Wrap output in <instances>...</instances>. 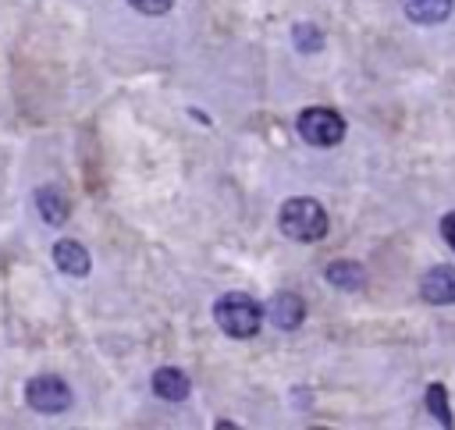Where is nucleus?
Returning a JSON list of instances; mask_svg holds the SVG:
<instances>
[{
	"mask_svg": "<svg viewBox=\"0 0 455 430\" xmlns=\"http://www.w3.org/2000/svg\"><path fill=\"white\" fill-rule=\"evenodd\" d=\"M213 320L228 338H252L263 323V306L245 291H228L213 302Z\"/></svg>",
	"mask_w": 455,
	"mask_h": 430,
	"instance_id": "1",
	"label": "nucleus"
},
{
	"mask_svg": "<svg viewBox=\"0 0 455 430\" xmlns=\"http://www.w3.org/2000/svg\"><path fill=\"white\" fill-rule=\"evenodd\" d=\"M277 220H281V231L288 238H295V242H320L327 235V210L309 195L288 199L281 206Z\"/></svg>",
	"mask_w": 455,
	"mask_h": 430,
	"instance_id": "2",
	"label": "nucleus"
},
{
	"mask_svg": "<svg viewBox=\"0 0 455 430\" xmlns=\"http://www.w3.org/2000/svg\"><path fill=\"white\" fill-rule=\"evenodd\" d=\"M299 135L309 146H338L345 139V121L331 107H309L299 114Z\"/></svg>",
	"mask_w": 455,
	"mask_h": 430,
	"instance_id": "3",
	"label": "nucleus"
},
{
	"mask_svg": "<svg viewBox=\"0 0 455 430\" xmlns=\"http://www.w3.org/2000/svg\"><path fill=\"white\" fill-rule=\"evenodd\" d=\"M25 398L36 412H64L71 405V391L60 377H32L25 384Z\"/></svg>",
	"mask_w": 455,
	"mask_h": 430,
	"instance_id": "4",
	"label": "nucleus"
},
{
	"mask_svg": "<svg viewBox=\"0 0 455 430\" xmlns=\"http://www.w3.org/2000/svg\"><path fill=\"white\" fill-rule=\"evenodd\" d=\"M419 295L434 306H448L455 302V267L441 263V267H430L427 277L419 281Z\"/></svg>",
	"mask_w": 455,
	"mask_h": 430,
	"instance_id": "5",
	"label": "nucleus"
},
{
	"mask_svg": "<svg viewBox=\"0 0 455 430\" xmlns=\"http://www.w3.org/2000/svg\"><path fill=\"white\" fill-rule=\"evenodd\" d=\"M267 316H270L274 327L295 330V327L302 323V316H306V306H302V299H299L295 291H277V295L270 299V306H267Z\"/></svg>",
	"mask_w": 455,
	"mask_h": 430,
	"instance_id": "6",
	"label": "nucleus"
},
{
	"mask_svg": "<svg viewBox=\"0 0 455 430\" xmlns=\"http://www.w3.org/2000/svg\"><path fill=\"white\" fill-rule=\"evenodd\" d=\"M53 263H57V270H64L68 277H85L89 267H92L85 245L75 242V238H60V242L53 245Z\"/></svg>",
	"mask_w": 455,
	"mask_h": 430,
	"instance_id": "7",
	"label": "nucleus"
},
{
	"mask_svg": "<svg viewBox=\"0 0 455 430\" xmlns=\"http://www.w3.org/2000/svg\"><path fill=\"white\" fill-rule=\"evenodd\" d=\"M153 391H156V398H164V402H181V398L192 391V384H188V377H185L178 366H160V370L153 373Z\"/></svg>",
	"mask_w": 455,
	"mask_h": 430,
	"instance_id": "8",
	"label": "nucleus"
},
{
	"mask_svg": "<svg viewBox=\"0 0 455 430\" xmlns=\"http://www.w3.org/2000/svg\"><path fill=\"white\" fill-rule=\"evenodd\" d=\"M451 7H455V0H402L405 18L416 25H437L451 14Z\"/></svg>",
	"mask_w": 455,
	"mask_h": 430,
	"instance_id": "9",
	"label": "nucleus"
},
{
	"mask_svg": "<svg viewBox=\"0 0 455 430\" xmlns=\"http://www.w3.org/2000/svg\"><path fill=\"white\" fill-rule=\"evenodd\" d=\"M36 210H39V217L46 220V224H64L68 220V199L53 188V185H43L39 192H36Z\"/></svg>",
	"mask_w": 455,
	"mask_h": 430,
	"instance_id": "10",
	"label": "nucleus"
},
{
	"mask_svg": "<svg viewBox=\"0 0 455 430\" xmlns=\"http://www.w3.org/2000/svg\"><path fill=\"white\" fill-rule=\"evenodd\" d=\"M327 281H331L334 288H341V291H359V288L366 284V270H363L359 263L341 259V263H331V267H327Z\"/></svg>",
	"mask_w": 455,
	"mask_h": 430,
	"instance_id": "11",
	"label": "nucleus"
},
{
	"mask_svg": "<svg viewBox=\"0 0 455 430\" xmlns=\"http://www.w3.org/2000/svg\"><path fill=\"white\" fill-rule=\"evenodd\" d=\"M427 409H430V416H434L441 426H451V423H455V419H451V409H448V394H444L441 384H430V387H427Z\"/></svg>",
	"mask_w": 455,
	"mask_h": 430,
	"instance_id": "12",
	"label": "nucleus"
},
{
	"mask_svg": "<svg viewBox=\"0 0 455 430\" xmlns=\"http://www.w3.org/2000/svg\"><path fill=\"white\" fill-rule=\"evenodd\" d=\"M295 46L299 50H306V53H313V50H320V32L313 28V25H295Z\"/></svg>",
	"mask_w": 455,
	"mask_h": 430,
	"instance_id": "13",
	"label": "nucleus"
},
{
	"mask_svg": "<svg viewBox=\"0 0 455 430\" xmlns=\"http://www.w3.org/2000/svg\"><path fill=\"white\" fill-rule=\"evenodd\" d=\"M128 4H132L139 14H167L174 0H128Z\"/></svg>",
	"mask_w": 455,
	"mask_h": 430,
	"instance_id": "14",
	"label": "nucleus"
},
{
	"mask_svg": "<svg viewBox=\"0 0 455 430\" xmlns=\"http://www.w3.org/2000/svg\"><path fill=\"white\" fill-rule=\"evenodd\" d=\"M441 235H444V242H448V245L455 249V210L441 217Z\"/></svg>",
	"mask_w": 455,
	"mask_h": 430,
	"instance_id": "15",
	"label": "nucleus"
}]
</instances>
